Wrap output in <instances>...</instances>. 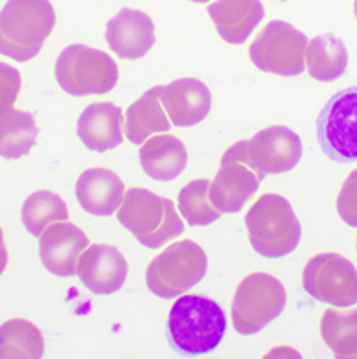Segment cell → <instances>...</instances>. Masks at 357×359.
Listing matches in <instances>:
<instances>
[{
    "label": "cell",
    "instance_id": "1",
    "mask_svg": "<svg viewBox=\"0 0 357 359\" xmlns=\"http://www.w3.org/2000/svg\"><path fill=\"white\" fill-rule=\"evenodd\" d=\"M227 327V314L219 303L195 294L181 296L168 316V341L184 355H206L217 351Z\"/></svg>",
    "mask_w": 357,
    "mask_h": 359
},
{
    "label": "cell",
    "instance_id": "2",
    "mask_svg": "<svg viewBox=\"0 0 357 359\" xmlns=\"http://www.w3.org/2000/svg\"><path fill=\"white\" fill-rule=\"evenodd\" d=\"M117 221L149 250L163 248L184 232L177 206L146 188L126 190L117 210Z\"/></svg>",
    "mask_w": 357,
    "mask_h": 359
},
{
    "label": "cell",
    "instance_id": "3",
    "mask_svg": "<svg viewBox=\"0 0 357 359\" xmlns=\"http://www.w3.org/2000/svg\"><path fill=\"white\" fill-rule=\"evenodd\" d=\"M53 27L50 0H8L0 9V55L18 62L32 60Z\"/></svg>",
    "mask_w": 357,
    "mask_h": 359
},
{
    "label": "cell",
    "instance_id": "4",
    "mask_svg": "<svg viewBox=\"0 0 357 359\" xmlns=\"http://www.w3.org/2000/svg\"><path fill=\"white\" fill-rule=\"evenodd\" d=\"M250 245L259 255L281 259L301 243V223L288 201L277 194L259 197L244 215Z\"/></svg>",
    "mask_w": 357,
    "mask_h": 359
},
{
    "label": "cell",
    "instance_id": "5",
    "mask_svg": "<svg viewBox=\"0 0 357 359\" xmlns=\"http://www.w3.org/2000/svg\"><path fill=\"white\" fill-rule=\"evenodd\" d=\"M55 79L68 95H102L117 86L119 68L106 51L72 44L57 57Z\"/></svg>",
    "mask_w": 357,
    "mask_h": 359
},
{
    "label": "cell",
    "instance_id": "6",
    "mask_svg": "<svg viewBox=\"0 0 357 359\" xmlns=\"http://www.w3.org/2000/svg\"><path fill=\"white\" fill-rule=\"evenodd\" d=\"M208 270V257L197 243L184 239L155 255L146 269V287L161 299H175L199 285Z\"/></svg>",
    "mask_w": 357,
    "mask_h": 359
},
{
    "label": "cell",
    "instance_id": "7",
    "mask_svg": "<svg viewBox=\"0 0 357 359\" xmlns=\"http://www.w3.org/2000/svg\"><path fill=\"white\" fill-rule=\"evenodd\" d=\"M286 290L277 278L264 272L250 273L237 285L231 301V325L241 336H253L283 314Z\"/></svg>",
    "mask_w": 357,
    "mask_h": 359
},
{
    "label": "cell",
    "instance_id": "8",
    "mask_svg": "<svg viewBox=\"0 0 357 359\" xmlns=\"http://www.w3.org/2000/svg\"><path fill=\"white\" fill-rule=\"evenodd\" d=\"M308 39L285 20H271L253 39L248 48L250 60L261 72L281 77H295L307 68Z\"/></svg>",
    "mask_w": 357,
    "mask_h": 359
},
{
    "label": "cell",
    "instance_id": "9",
    "mask_svg": "<svg viewBox=\"0 0 357 359\" xmlns=\"http://www.w3.org/2000/svg\"><path fill=\"white\" fill-rule=\"evenodd\" d=\"M317 142L328 159L357 163V86L337 91L317 117Z\"/></svg>",
    "mask_w": 357,
    "mask_h": 359
},
{
    "label": "cell",
    "instance_id": "10",
    "mask_svg": "<svg viewBox=\"0 0 357 359\" xmlns=\"http://www.w3.org/2000/svg\"><path fill=\"white\" fill-rule=\"evenodd\" d=\"M301 283L308 296L319 303L335 309L357 305V269L343 255L334 252L314 255L304 264Z\"/></svg>",
    "mask_w": 357,
    "mask_h": 359
},
{
    "label": "cell",
    "instance_id": "11",
    "mask_svg": "<svg viewBox=\"0 0 357 359\" xmlns=\"http://www.w3.org/2000/svg\"><path fill=\"white\" fill-rule=\"evenodd\" d=\"M261 181L250 164L248 142L239 141L222 155L217 175L210 181V201L221 214H237L257 191Z\"/></svg>",
    "mask_w": 357,
    "mask_h": 359
},
{
    "label": "cell",
    "instance_id": "12",
    "mask_svg": "<svg viewBox=\"0 0 357 359\" xmlns=\"http://www.w3.org/2000/svg\"><path fill=\"white\" fill-rule=\"evenodd\" d=\"M246 142L250 164L261 179L294 170L303 157L301 137L286 126L264 128Z\"/></svg>",
    "mask_w": 357,
    "mask_h": 359
},
{
    "label": "cell",
    "instance_id": "13",
    "mask_svg": "<svg viewBox=\"0 0 357 359\" xmlns=\"http://www.w3.org/2000/svg\"><path fill=\"white\" fill-rule=\"evenodd\" d=\"M88 246L90 241L86 233L68 221L51 224L39 236L42 264L57 278H72L77 273L79 257Z\"/></svg>",
    "mask_w": 357,
    "mask_h": 359
},
{
    "label": "cell",
    "instance_id": "14",
    "mask_svg": "<svg viewBox=\"0 0 357 359\" xmlns=\"http://www.w3.org/2000/svg\"><path fill=\"white\" fill-rule=\"evenodd\" d=\"M77 276L91 294L109 296L124 287L128 263L115 246L91 245L79 257Z\"/></svg>",
    "mask_w": 357,
    "mask_h": 359
},
{
    "label": "cell",
    "instance_id": "15",
    "mask_svg": "<svg viewBox=\"0 0 357 359\" xmlns=\"http://www.w3.org/2000/svg\"><path fill=\"white\" fill-rule=\"evenodd\" d=\"M159 99L170 123L177 128L203 123L212 109V91L199 79H177L161 86Z\"/></svg>",
    "mask_w": 357,
    "mask_h": 359
},
{
    "label": "cell",
    "instance_id": "16",
    "mask_svg": "<svg viewBox=\"0 0 357 359\" xmlns=\"http://www.w3.org/2000/svg\"><path fill=\"white\" fill-rule=\"evenodd\" d=\"M105 39L117 57L137 60L155 44V24L144 11L124 8L108 20Z\"/></svg>",
    "mask_w": 357,
    "mask_h": 359
},
{
    "label": "cell",
    "instance_id": "17",
    "mask_svg": "<svg viewBox=\"0 0 357 359\" xmlns=\"http://www.w3.org/2000/svg\"><path fill=\"white\" fill-rule=\"evenodd\" d=\"M124 182L106 168H90L81 173L75 184V197L81 208L95 217L115 214L124 199Z\"/></svg>",
    "mask_w": 357,
    "mask_h": 359
},
{
    "label": "cell",
    "instance_id": "18",
    "mask_svg": "<svg viewBox=\"0 0 357 359\" xmlns=\"http://www.w3.org/2000/svg\"><path fill=\"white\" fill-rule=\"evenodd\" d=\"M124 115L114 102H93L82 109L77 121V137L88 150L105 154L122 142Z\"/></svg>",
    "mask_w": 357,
    "mask_h": 359
},
{
    "label": "cell",
    "instance_id": "19",
    "mask_svg": "<svg viewBox=\"0 0 357 359\" xmlns=\"http://www.w3.org/2000/svg\"><path fill=\"white\" fill-rule=\"evenodd\" d=\"M219 36L228 44H243L264 17L261 0H213L206 8Z\"/></svg>",
    "mask_w": 357,
    "mask_h": 359
},
{
    "label": "cell",
    "instance_id": "20",
    "mask_svg": "<svg viewBox=\"0 0 357 359\" xmlns=\"http://www.w3.org/2000/svg\"><path fill=\"white\" fill-rule=\"evenodd\" d=\"M139 161L148 177L155 181H173L184 172L188 151L177 137L161 133L140 144Z\"/></svg>",
    "mask_w": 357,
    "mask_h": 359
},
{
    "label": "cell",
    "instance_id": "21",
    "mask_svg": "<svg viewBox=\"0 0 357 359\" xmlns=\"http://www.w3.org/2000/svg\"><path fill=\"white\" fill-rule=\"evenodd\" d=\"M161 86H155L140 95L124 114V135L133 144H142L155 133H166L172 123L159 99Z\"/></svg>",
    "mask_w": 357,
    "mask_h": 359
},
{
    "label": "cell",
    "instance_id": "22",
    "mask_svg": "<svg viewBox=\"0 0 357 359\" xmlns=\"http://www.w3.org/2000/svg\"><path fill=\"white\" fill-rule=\"evenodd\" d=\"M304 64H307L310 77L316 81H337L349 68V51L339 36L323 33L308 42Z\"/></svg>",
    "mask_w": 357,
    "mask_h": 359
},
{
    "label": "cell",
    "instance_id": "23",
    "mask_svg": "<svg viewBox=\"0 0 357 359\" xmlns=\"http://www.w3.org/2000/svg\"><path fill=\"white\" fill-rule=\"evenodd\" d=\"M319 330L334 358L357 359V309L325 310Z\"/></svg>",
    "mask_w": 357,
    "mask_h": 359
},
{
    "label": "cell",
    "instance_id": "24",
    "mask_svg": "<svg viewBox=\"0 0 357 359\" xmlns=\"http://www.w3.org/2000/svg\"><path fill=\"white\" fill-rule=\"evenodd\" d=\"M36 123L32 114L22 109H8L0 115V157L20 159L32 151L36 141Z\"/></svg>",
    "mask_w": 357,
    "mask_h": 359
},
{
    "label": "cell",
    "instance_id": "25",
    "mask_svg": "<svg viewBox=\"0 0 357 359\" xmlns=\"http://www.w3.org/2000/svg\"><path fill=\"white\" fill-rule=\"evenodd\" d=\"M44 355L42 332L27 319H9L0 325V358L39 359Z\"/></svg>",
    "mask_w": 357,
    "mask_h": 359
},
{
    "label": "cell",
    "instance_id": "26",
    "mask_svg": "<svg viewBox=\"0 0 357 359\" xmlns=\"http://www.w3.org/2000/svg\"><path fill=\"white\" fill-rule=\"evenodd\" d=\"M20 217L27 232L39 237L51 224L68 221L69 212L62 197L57 196L55 191L39 190L33 191L32 196L24 201Z\"/></svg>",
    "mask_w": 357,
    "mask_h": 359
},
{
    "label": "cell",
    "instance_id": "27",
    "mask_svg": "<svg viewBox=\"0 0 357 359\" xmlns=\"http://www.w3.org/2000/svg\"><path fill=\"white\" fill-rule=\"evenodd\" d=\"M177 208L186 223L191 226H208L221 217L215 206L210 201V181L195 179L179 191Z\"/></svg>",
    "mask_w": 357,
    "mask_h": 359
},
{
    "label": "cell",
    "instance_id": "28",
    "mask_svg": "<svg viewBox=\"0 0 357 359\" xmlns=\"http://www.w3.org/2000/svg\"><path fill=\"white\" fill-rule=\"evenodd\" d=\"M335 208H337L341 221H344L349 226L357 228V168L349 173V177L341 184Z\"/></svg>",
    "mask_w": 357,
    "mask_h": 359
},
{
    "label": "cell",
    "instance_id": "29",
    "mask_svg": "<svg viewBox=\"0 0 357 359\" xmlns=\"http://www.w3.org/2000/svg\"><path fill=\"white\" fill-rule=\"evenodd\" d=\"M20 86H22L20 73L13 66L0 62V115L13 108Z\"/></svg>",
    "mask_w": 357,
    "mask_h": 359
},
{
    "label": "cell",
    "instance_id": "30",
    "mask_svg": "<svg viewBox=\"0 0 357 359\" xmlns=\"http://www.w3.org/2000/svg\"><path fill=\"white\" fill-rule=\"evenodd\" d=\"M6 264H8V248L4 243V232L0 228V273L6 270Z\"/></svg>",
    "mask_w": 357,
    "mask_h": 359
},
{
    "label": "cell",
    "instance_id": "31",
    "mask_svg": "<svg viewBox=\"0 0 357 359\" xmlns=\"http://www.w3.org/2000/svg\"><path fill=\"white\" fill-rule=\"evenodd\" d=\"M190 2H195V4H208L212 0H190Z\"/></svg>",
    "mask_w": 357,
    "mask_h": 359
},
{
    "label": "cell",
    "instance_id": "32",
    "mask_svg": "<svg viewBox=\"0 0 357 359\" xmlns=\"http://www.w3.org/2000/svg\"><path fill=\"white\" fill-rule=\"evenodd\" d=\"M353 15H356L357 18V0H353Z\"/></svg>",
    "mask_w": 357,
    "mask_h": 359
},
{
    "label": "cell",
    "instance_id": "33",
    "mask_svg": "<svg viewBox=\"0 0 357 359\" xmlns=\"http://www.w3.org/2000/svg\"><path fill=\"white\" fill-rule=\"evenodd\" d=\"M356 246H357V239H356Z\"/></svg>",
    "mask_w": 357,
    "mask_h": 359
}]
</instances>
